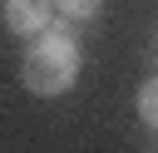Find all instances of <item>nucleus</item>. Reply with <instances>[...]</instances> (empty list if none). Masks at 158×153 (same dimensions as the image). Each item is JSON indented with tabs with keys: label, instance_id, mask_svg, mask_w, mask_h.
I'll use <instances>...</instances> for the list:
<instances>
[{
	"label": "nucleus",
	"instance_id": "obj_2",
	"mask_svg": "<svg viewBox=\"0 0 158 153\" xmlns=\"http://www.w3.org/2000/svg\"><path fill=\"white\" fill-rule=\"evenodd\" d=\"M0 15H5V30H10V35L35 39V35L49 30V20H54L59 10H54V0H5Z\"/></svg>",
	"mask_w": 158,
	"mask_h": 153
},
{
	"label": "nucleus",
	"instance_id": "obj_3",
	"mask_svg": "<svg viewBox=\"0 0 158 153\" xmlns=\"http://www.w3.org/2000/svg\"><path fill=\"white\" fill-rule=\"evenodd\" d=\"M54 10H59V20L79 25V20H94V15L104 10V0H54Z\"/></svg>",
	"mask_w": 158,
	"mask_h": 153
},
{
	"label": "nucleus",
	"instance_id": "obj_1",
	"mask_svg": "<svg viewBox=\"0 0 158 153\" xmlns=\"http://www.w3.org/2000/svg\"><path fill=\"white\" fill-rule=\"evenodd\" d=\"M20 79H25V89L40 94V99L64 94V89L79 79V44H74V35H69V30H44V35H35V44H30L25 59H20Z\"/></svg>",
	"mask_w": 158,
	"mask_h": 153
},
{
	"label": "nucleus",
	"instance_id": "obj_4",
	"mask_svg": "<svg viewBox=\"0 0 158 153\" xmlns=\"http://www.w3.org/2000/svg\"><path fill=\"white\" fill-rule=\"evenodd\" d=\"M138 118H143L148 128H158V79H148V84L138 89Z\"/></svg>",
	"mask_w": 158,
	"mask_h": 153
}]
</instances>
